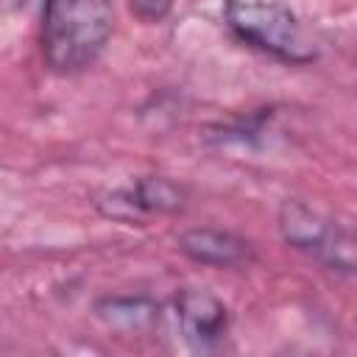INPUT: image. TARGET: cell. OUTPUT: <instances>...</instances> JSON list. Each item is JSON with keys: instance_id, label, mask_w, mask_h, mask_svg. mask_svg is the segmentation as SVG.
I'll list each match as a JSON object with an SVG mask.
<instances>
[{"instance_id": "cell-1", "label": "cell", "mask_w": 357, "mask_h": 357, "mask_svg": "<svg viewBox=\"0 0 357 357\" xmlns=\"http://www.w3.org/2000/svg\"><path fill=\"white\" fill-rule=\"evenodd\" d=\"M114 11L109 0H45L42 53L59 73L89 67L112 36Z\"/></svg>"}, {"instance_id": "cell-2", "label": "cell", "mask_w": 357, "mask_h": 357, "mask_svg": "<svg viewBox=\"0 0 357 357\" xmlns=\"http://www.w3.org/2000/svg\"><path fill=\"white\" fill-rule=\"evenodd\" d=\"M226 20L240 39L276 59L301 64L315 56L304 25L282 0H226Z\"/></svg>"}, {"instance_id": "cell-3", "label": "cell", "mask_w": 357, "mask_h": 357, "mask_svg": "<svg viewBox=\"0 0 357 357\" xmlns=\"http://www.w3.org/2000/svg\"><path fill=\"white\" fill-rule=\"evenodd\" d=\"M279 229L293 248L307 251L337 271L357 273V234L340 229L335 220L318 215L307 204L287 201L279 212Z\"/></svg>"}, {"instance_id": "cell-4", "label": "cell", "mask_w": 357, "mask_h": 357, "mask_svg": "<svg viewBox=\"0 0 357 357\" xmlns=\"http://www.w3.org/2000/svg\"><path fill=\"white\" fill-rule=\"evenodd\" d=\"M176 321L184 340L198 351L215 349L229 329L226 307L206 290H181L176 296Z\"/></svg>"}, {"instance_id": "cell-5", "label": "cell", "mask_w": 357, "mask_h": 357, "mask_svg": "<svg viewBox=\"0 0 357 357\" xmlns=\"http://www.w3.org/2000/svg\"><path fill=\"white\" fill-rule=\"evenodd\" d=\"M181 190L167 178H139L137 184L112 192L109 206H103V212L123 220H134L145 212H173L181 206Z\"/></svg>"}, {"instance_id": "cell-6", "label": "cell", "mask_w": 357, "mask_h": 357, "mask_svg": "<svg viewBox=\"0 0 357 357\" xmlns=\"http://www.w3.org/2000/svg\"><path fill=\"white\" fill-rule=\"evenodd\" d=\"M178 248L204 265H237L243 259H248L251 248L245 240L229 234V231H218V229H190L181 234Z\"/></svg>"}, {"instance_id": "cell-7", "label": "cell", "mask_w": 357, "mask_h": 357, "mask_svg": "<svg viewBox=\"0 0 357 357\" xmlns=\"http://www.w3.org/2000/svg\"><path fill=\"white\" fill-rule=\"evenodd\" d=\"M128 3H131V11L145 22H159L173 8V0H128Z\"/></svg>"}]
</instances>
